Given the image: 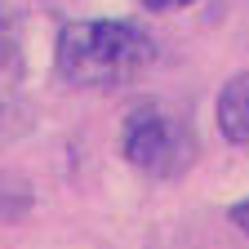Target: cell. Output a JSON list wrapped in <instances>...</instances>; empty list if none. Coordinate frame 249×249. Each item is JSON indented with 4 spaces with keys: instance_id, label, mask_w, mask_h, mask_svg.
I'll use <instances>...</instances> for the list:
<instances>
[{
    "instance_id": "cell-4",
    "label": "cell",
    "mask_w": 249,
    "mask_h": 249,
    "mask_svg": "<svg viewBox=\"0 0 249 249\" xmlns=\"http://www.w3.org/2000/svg\"><path fill=\"white\" fill-rule=\"evenodd\" d=\"M31 209H36V187L14 169H0V227L27 223Z\"/></svg>"
},
{
    "instance_id": "cell-3",
    "label": "cell",
    "mask_w": 249,
    "mask_h": 249,
    "mask_svg": "<svg viewBox=\"0 0 249 249\" xmlns=\"http://www.w3.org/2000/svg\"><path fill=\"white\" fill-rule=\"evenodd\" d=\"M213 124L236 151H249V71H236L213 98Z\"/></svg>"
},
{
    "instance_id": "cell-7",
    "label": "cell",
    "mask_w": 249,
    "mask_h": 249,
    "mask_svg": "<svg viewBox=\"0 0 249 249\" xmlns=\"http://www.w3.org/2000/svg\"><path fill=\"white\" fill-rule=\"evenodd\" d=\"M196 0H142L147 14H174V9H192Z\"/></svg>"
},
{
    "instance_id": "cell-1",
    "label": "cell",
    "mask_w": 249,
    "mask_h": 249,
    "mask_svg": "<svg viewBox=\"0 0 249 249\" xmlns=\"http://www.w3.org/2000/svg\"><path fill=\"white\" fill-rule=\"evenodd\" d=\"M156 67L151 31L124 18H80L53 40V71L71 89H120Z\"/></svg>"
},
{
    "instance_id": "cell-6",
    "label": "cell",
    "mask_w": 249,
    "mask_h": 249,
    "mask_svg": "<svg viewBox=\"0 0 249 249\" xmlns=\"http://www.w3.org/2000/svg\"><path fill=\"white\" fill-rule=\"evenodd\" d=\"M227 223H231V227L249 240V200H236V205L227 209Z\"/></svg>"
},
{
    "instance_id": "cell-2",
    "label": "cell",
    "mask_w": 249,
    "mask_h": 249,
    "mask_svg": "<svg viewBox=\"0 0 249 249\" xmlns=\"http://www.w3.org/2000/svg\"><path fill=\"white\" fill-rule=\"evenodd\" d=\"M120 156L138 174L174 182L196 165L200 142L192 134V124L178 111H169L165 103H138L120 124Z\"/></svg>"
},
{
    "instance_id": "cell-5",
    "label": "cell",
    "mask_w": 249,
    "mask_h": 249,
    "mask_svg": "<svg viewBox=\"0 0 249 249\" xmlns=\"http://www.w3.org/2000/svg\"><path fill=\"white\" fill-rule=\"evenodd\" d=\"M22 58V31H18V14L0 0V80H9L18 71Z\"/></svg>"
}]
</instances>
